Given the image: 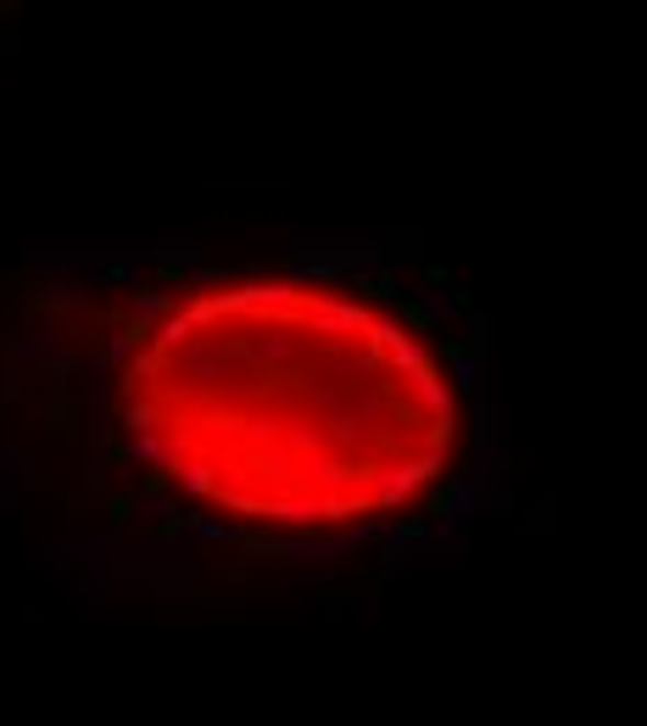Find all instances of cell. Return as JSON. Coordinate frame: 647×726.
<instances>
[{
	"mask_svg": "<svg viewBox=\"0 0 647 726\" xmlns=\"http://www.w3.org/2000/svg\"><path fill=\"white\" fill-rule=\"evenodd\" d=\"M391 308H397V330H402L408 341H424V336L435 330V308H430L424 296H397Z\"/></svg>",
	"mask_w": 647,
	"mask_h": 726,
	"instance_id": "1",
	"label": "cell"
},
{
	"mask_svg": "<svg viewBox=\"0 0 647 726\" xmlns=\"http://www.w3.org/2000/svg\"><path fill=\"white\" fill-rule=\"evenodd\" d=\"M452 509H458V480H441V487L424 492V509H419V514H424V525H435V520H446Z\"/></svg>",
	"mask_w": 647,
	"mask_h": 726,
	"instance_id": "2",
	"label": "cell"
},
{
	"mask_svg": "<svg viewBox=\"0 0 647 726\" xmlns=\"http://www.w3.org/2000/svg\"><path fill=\"white\" fill-rule=\"evenodd\" d=\"M419 280H424V291H452V269L446 263H424Z\"/></svg>",
	"mask_w": 647,
	"mask_h": 726,
	"instance_id": "3",
	"label": "cell"
},
{
	"mask_svg": "<svg viewBox=\"0 0 647 726\" xmlns=\"http://www.w3.org/2000/svg\"><path fill=\"white\" fill-rule=\"evenodd\" d=\"M391 531H397V542H419V536H424L430 525H424V514H402V520H397Z\"/></svg>",
	"mask_w": 647,
	"mask_h": 726,
	"instance_id": "4",
	"label": "cell"
}]
</instances>
